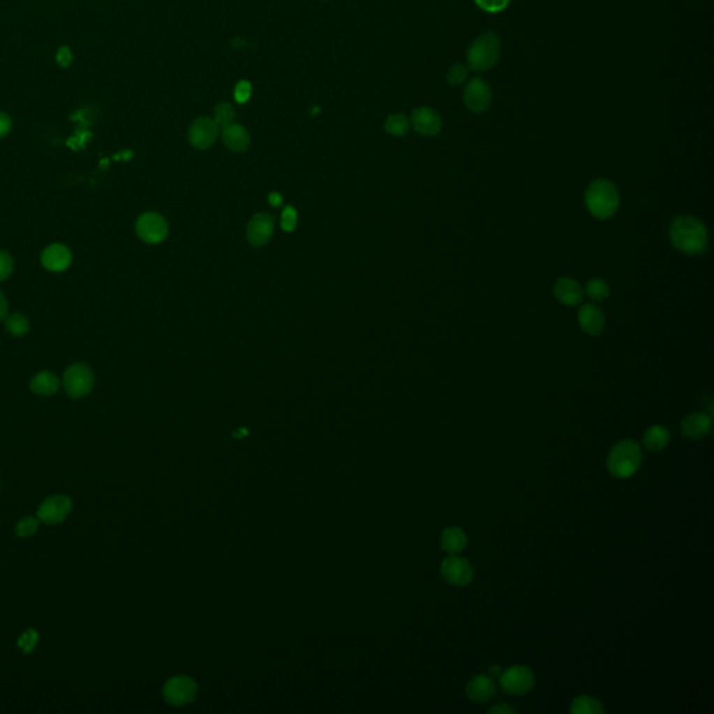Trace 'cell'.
Listing matches in <instances>:
<instances>
[{"label": "cell", "instance_id": "obj_1", "mask_svg": "<svg viewBox=\"0 0 714 714\" xmlns=\"http://www.w3.org/2000/svg\"><path fill=\"white\" fill-rule=\"evenodd\" d=\"M673 246L685 254H701L705 251L709 240L705 225L692 216H678L670 228Z\"/></svg>", "mask_w": 714, "mask_h": 714}, {"label": "cell", "instance_id": "obj_2", "mask_svg": "<svg viewBox=\"0 0 714 714\" xmlns=\"http://www.w3.org/2000/svg\"><path fill=\"white\" fill-rule=\"evenodd\" d=\"M585 202L590 214L596 218H611L620 204L618 190L610 180L597 179L589 186L585 194Z\"/></svg>", "mask_w": 714, "mask_h": 714}, {"label": "cell", "instance_id": "obj_3", "mask_svg": "<svg viewBox=\"0 0 714 714\" xmlns=\"http://www.w3.org/2000/svg\"><path fill=\"white\" fill-rule=\"evenodd\" d=\"M501 54V40L494 32L477 36L468 50V67L473 71H487L494 67Z\"/></svg>", "mask_w": 714, "mask_h": 714}, {"label": "cell", "instance_id": "obj_4", "mask_svg": "<svg viewBox=\"0 0 714 714\" xmlns=\"http://www.w3.org/2000/svg\"><path fill=\"white\" fill-rule=\"evenodd\" d=\"M642 463V452L637 442L625 440L614 445L607 456L609 472L618 479L631 477Z\"/></svg>", "mask_w": 714, "mask_h": 714}, {"label": "cell", "instance_id": "obj_5", "mask_svg": "<svg viewBox=\"0 0 714 714\" xmlns=\"http://www.w3.org/2000/svg\"><path fill=\"white\" fill-rule=\"evenodd\" d=\"M95 385L92 370L84 363L71 364L63 374V387L66 394L73 398L87 396Z\"/></svg>", "mask_w": 714, "mask_h": 714}, {"label": "cell", "instance_id": "obj_6", "mask_svg": "<svg viewBox=\"0 0 714 714\" xmlns=\"http://www.w3.org/2000/svg\"><path fill=\"white\" fill-rule=\"evenodd\" d=\"M138 237L148 244H158L168 236V223L165 218L156 212H145L135 222Z\"/></svg>", "mask_w": 714, "mask_h": 714}, {"label": "cell", "instance_id": "obj_7", "mask_svg": "<svg viewBox=\"0 0 714 714\" xmlns=\"http://www.w3.org/2000/svg\"><path fill=\"white\" fill-rule=\"evenodd\" d=\"M71 498L64 494L47 497L38 508V519L46 525L61 523L71 512Z\"/></svg>", "mask_w": 714, "mask_h": 714}, {"label": "cell", "instance_id": "obj_8", "mask_svg": "<svg viewBox=\"0 0 714 714\" xmlns=\"http://www.w3.org/2000/svg\"><path fill=\"white\" fill-rule=\"evenodd\" d=\"M197 695L195 683L184 676H177L166 681L163 687V698L173 706H183L190 704Z\"/></svg>", "mask_w": 714, "mask_h": 714}, {"label": "cell", "instance_id": "obj_9", "mask_svg": "<svg viewBox=\"0 0 714 714\" xmlns=\"http://www.w3.org/2000/svg\"><path fill=\"white\" fill-rule=\"evenodd\" d=\"M463 102L473 113H482L491 103V88L480 77L470 78L463 88Z\"/></svg>", "mask_w": 714, "mask_h": 714}, {"label": "cell", "instance_id": "obj_10", "mask_svg": "<svg viewBox=\"0 0 714 714\" xmlns=\"http://www.w3.org/2000/svg\"><path fill=\"white\" fill-rule=\"evenodd\" d=\"M500 684L511 695H523L533 688L535 676L528 667L514 666L500 676Z\"/></svg>", "mask_w": 714, "mask_h": 714}, {"label": "cell", "instance_id": "obj_11", "mask_svg": "<svg viewBox=\"0 0 714 714\" xmlns=\"http://www.w3.org/2000/svg\"><path fill=\"white\" fill-rule=\"evenodd\" d=\"M441 575L444 579L454 586H466L473 579L472 564L462 557L449 556L441 564Z\"/></svg>", "mask_w": 714, "mask_h": 714}, {"label": "cell", "instance_id": "obj_12", "mask_svg": "<svg viewBox=\"0 0 714 714\" xmlns=\"http://www.w3.org/2000/svg\"><path fill=\"white\" fill-rule=\"evenodd\" d=\"M219 134V126L214 119L209 117H198L195 119L188 128V140L191 145L197 149L209 148Z\"/></svg>", "mask_w": 714, "mask_h": 714}, {"label": "cell", "instance_id": "obj_13", "mask_svg": "<svg viewBox=\"0 0 714 714\" xmlns=\"http://www.w3.org/2000/svg\"><path fill=\"white\" fill-rule=\"evenodd\" d=\"M275 222L274 218L267 212H260L251 218L247 225V240L254 247L267 244L274 235Z\"/></svg>", "mask_w": 714, "mask_h": 714}, {"label": "cell", "instance_id": "obj_14", "mask_svg": "<svg viewBox=\"0 0 714 714\" xmlns=\"http://www.w3.org/2000/svg\"><path fill=\"white\" fill-rule=\"evenodd\" d=\"M410 124L422 135H437L442 127L440 114L427 106L416 107L410 116Z\"/></svg>", "mask_w": 714, "mask_h": 714}, {"label": "cell", "instance_id": "obj_15", "mask_svg": "<svg viewBox=\"0 0 714 714\" xmlns=\"http://www.w3.org/2000/svg\"><path fill=\"white\" fill-rule=\"evenodd\" d=\"M71 260H73V255H71L70 248L60 243L50 244L40 254L42 265L52 272H61V271L67 269L71 264Z\"/></svg>", "mask_w": 714, "mask_h": 714}, {"label": "cell", "instance_id": "obj_16", "mask_svg": "<svg viewBox=\"0 0 714 714\" xmlns=\"http://www.w3.org/2000/svg\"><path fill=\"white\" fill-rule=\"evenodd\" d=\"M711 429H712V419L709 415H706L704 412L692 413L681 422L683 436L687 438H692V440L704 438L705 436L709 434Z\"/></svg>", "mask_w": 714, "mask_h": 714}, {"label": "cell", "instance_id": "obj_17", "mask_svg": "<svg viewBox=\"0 0 714 714\" xmlns=\"http://www.w3.org/2000/svg\"><path fill=\"white\" fill-rule=\"evenodd\" d=\"M556 297L567 306H578L582 302L583 290L581 285L572 278H561L554 286Z\"/></svg>", "mask_w": 714, "mask_h": 714}, {"label": "cell", "instance_id": "obj_18", "mask_svg": "<svg viewBox=\"0 0 714 714\" xmlns=\"http://www.w3.org/2000/svg\"><path fill=\"white\" fill-rule=\"evenodd\" d=\"M604 314L595 304H585L579 310V325L589 335H599L604 328Z\"/></svg>", "mask_w": 714, "mask_h": 714}, {"label": "cell", "instance_id": "obj_19", "mask_svg": "<svg viewBox=\"0 0 714 714\" xmlns=\"http://www.w3.org/2000/svg\"><path fill=\"white\" fill-rule=\"evenodd\" d=\"M496 692V684L493 678L487 676H477L469 681L466 687V695L472 702L483 704L493 698Z\"/></svg>", "mask_w": 714, "mask_h": 714}, {"label": "cell", "instance_id": "obj_20", "mask_svg": "<svg viewBox=\"0 0 714 714\" xmlns=\"http://www.w3.org/2000/svg\"><path fill=\"white\" fill-rule=\"evenodd\" d=\"M222 140L225 145L233 152H244L250 145V135L247 130L240 124H229L223 128Z\"/></svg>", "mask_w": 714, "mask_h": 714}, {"label": "cell", "instance_id": "obj_21", "mask_svg": "<svg viewBox=\"0 0 714 714\" xmlns=\"http://www.w3.org/2000/svg\"><path fill=\"white\" fill-rule=\"evenodd\" d=\"M29 388L35 395L50 396L59 391L60 381L52 371H40L31 380Z\"/></svg>", "mask_w": 714, "mask_h": 714}, {"label": "cell", "instance_id": "obj_22", "mask_svg": "<svg viewBox=\"0 0 714 714\" xmlns=\"http://www.w3.org/2000/svg\"><path fill=\"white\" fill-rule=\"evenodd\" d=\"M468 537L461 528H448L441 535V547L451 556L459 554L466 547Z\"/></svg>", "mask_w": 714, "mask_h": 714}, {"label": "cell", "instance_id": "obj_23", "mask_svg": "<svg viewBox=\"0 0 714 714\" xmlns=\"http://www.w3.org/2000/svg\"><path fill=\"white\" fill-rule=\"evenodd\" d=\"M670 442V431L663 426L650 427L644 437V445L649 451H662Z\"/></svg>", "mask_w": 714, "mask_h": 714}, {"label": "cell", "instance_id": "obj_24", "mask_svg": "<svg viewBox=\"0 0 714 714\" xmlns=\"http://www.w3.org/2000/svg\"><path fill=\"white\" fill-rule=\"evenodd\" d=\"M570 712L572 714H602L604 713V708L592 697H578L574 699Z\"/></svg>", "mask_w": 714, "mask_h": 714}, {"label": "cell", "instance_id": "obj_25", "mask_svg": "<svg viewBox=\"0 0 714 714\" xmlns=\"http://www.w3.org/2000/svg\"><path fill=\"white\" fill-rule=\"evenodd\" d=\"M4 328L13 336H24L29 331V321L24 314L14 313L4 318Z\"/></svg>", "mask_w": 714, "mask_h": 714}, {"label": "cell", "instance_id": "obj_26", "mask_svg": "<svg viewBox=\"0 0 714 714\" xmlns=\"http://www.w3.org/2000/svg\"><path fill=\"white\" fill-rule=\"evenodd\" d=\"M409 127H410V120L402 113L391 114L385 120V130L392 135H398V137L405 135L408 133Z\"/></svg>", "mask_w": 714, "mask_h": 714}, {"label": "cell", "instance_id": "obj_27", "mask_svg": "<svg viewBox=\"0 0 714 714\" xmlns=\"http://www.w3.org/2000/svg\"><path fill=\"white\" fill-rule=\"evenodd\" d=\"M586 293L592 300L603 302L610 296V288L606 281H603L600 278H595L588 282Z\"/></svg>", "mask_w": 714, "mask_h": 714}, {"label": "cell", "instance_id": "obj_28", "mask_svg": "<svg viewBox=\"0 0 714 714\" xmlns=\"http://www.w3.org/2000/svg\"><path fill=\"white\" fill-rule=\"evenodd\" d=\"M39 522L40 521L34 516H25L22 519H20L15 525V535L21 539L34 536L39 528Z\"/></svg>", "mask_w": 714, "mask_h": 714}, {"label": "cell", "instance_id": "obj_29", "mask_svg": "<svg viewBox=\"0 0 714 714\" xmlns=\"http://www.w3.org/2000/svg\"><path fill=\"white\" fill-rule=\"evenodd\" d=\"M214 116H215V123L219 126V127H226L229 124L233 123V119H235V109L232 105L229 103H219L215 106V110H214Z\"/></svg>", "mask_w": 714, "mask_h": 714}, {"label": "cell", "instance_id": "obj_30", "mask_svg": "<svg viewBox=\"0 0 714 714\" xmlns=\"http://www.w3.org/2000/svg\"><path fill=\"white\" fill-rule=\"evenodd\" d=\"M39 635L34 630H27L17 641V646L22 653H31L36 648Z\"/></svg>", "mask_w": 714, "mask_h": 714}, {"label": "cell", "instance_id": "obj_31", "mask_svg": "<svg viewBox=\"0 0 714 714\" xmlns=\"http://www.w3.org/2000/svg\"><path fill=\"white\" fill-rule=\"evenodd\" d=\"M468 74H469V67L466 64L458 63L449 68L447 80L452 85H461L468 80Z\"/></svg>", "mask_w": 714, "mask_h": 714}, {"label": "cell", "instance_id": "obj_32", "mask_svg": "<svg viewBox=\"0 0 714 714\" xmlns=\"http://www.w3.org/2000/svg\"><path fill=\"white\" fill-rule=\"evenodd\" d=\"M476 4L487 13H500L505 10L511 0H475Z\"/></svg>", "mask_w": 714, "mask_h": 714}, {"label": "cell", "instance_id": "obj_33", "mask_svg": "<svg viewBox=\"0 0 714 714\" xmlns=\"http://www.w3.org/2000/svg\"><path fill=\"white\" fill-rule=\"evenodd\" d=\"M13 272V258L11 255L4 251V250H0V282L6 281Z\"/></svg>", "mask_w": 714, "mask_h": 714}, {"label": "cell", "instance_id": "obj_34", "mask_svg": "<svg viewBox=\"0 0 714 714\" xmlns=\"http://www.w3.org/2000/svg\"><path fill=\"white\" fill-rule=\"evenodd\" d=\"M297 225V214L292 207H286L282 214V228L286 232H292Z\"/></svg>", "mask_w": 714, "mask_h": 714}, {"label": "cell", "instance_id": "obj_35", "mask_svg": "<svg viewBox=\"0 0 714 714\" xmlns=\"http://www.w3.org/2000/svg\"><path fill=\"white\" fill-rule=\"evenodd\" d=\"M251 96V84L248 81H240L237 82L235 88V99L240 103H244Z\"/></svg>", "mask_w": 714, "mask_h": 714}, {"label": "cell", "instance_id": "obj_36", "mask_svg": "<svg viewBox=\"0 0 714 714\" xmlns=\"http://www.w3.org/2000/svg\"><path fill=\"white\" fill-rule=\"evenodd\" d=\"M56 61H57V64H59L60 67H63V68H64V67H68V66L71 64V61H73V53H71L70 47H67V46H61V47L59 49V52H57Z\"/></svg>", "mask_w": 714, "mask_h": 714}, {"label": "cell", "instance_id": "obj_37", "mask_svg": "<svg viewBox=\"0 0 714 714\" xmlns=\"http://www.w3.org/2000/svg\"><path fill=\"white\" fill-rule=\"evenodd\" d=\"M11 126H13V123H11L10 116L4 112H0V138L6 137L10 133Z\"/></svg>", "mask_w": 714, "mask_h": 714}, {"label": "cell", "instance_id": "obj_38", "mask_svg": "<svg viewBox=\"0 0 714 714\" xmlns=\"http://www.w3.org/2000/svg\"><path fill=\"white\" fill-rule=\"evenodd\" d=\"M515 712H516V711H515V709H514V708H511V706H508V705H507V704H504V705H497V706H494V708H491V709H490V711H489V713H507V714H510V713H515Z\"/></svg>", "mask_w": 714, "mask_h": 714}, {"label": "cell", "instance_id": "obj_39", "mask_svg": "<svg viewBox=\"0 0 714 714\" xmlns=\"http://www.w3.org/2000/svg\"><path fill=\"white\" fill-rule=\"evenodd\" d=\"M7 311H8V303H7V299L6 296L3 295V292H0V321L4 320L7 317Z\"/></svg>", "mask_w": 714, "mask_h": 714}, {"label": "cell", "instance_id": "obj_40", "mask_svg": "<svg viewBox=\"0 0 714 714\" xmlns=\"http://www.w3.org/2000/svg\"><path fill=\"white\" fill-rule=\"evenodd\" d=\"M269 202L274 205V207H279L282 204V197L278 194V193H272L269 195Z\"/></svg>", "mask_w": 714, "mask_h": 714}, {"label": "cell", "instance_id": "obj_41", "mask_svg": "<svg viewBox=\"0 0 714 714\" xmlns=\"http://www.w3.org/2000/svg\"><path fill=\"white\" fill-rule=\"evenodd\" d=\"M489 673H490L491 678H493V677H498V678H500V676L503 674V670H501L498 666H493V667H490V669H489Z\"/></svg>", "mask_w": 714, "mask_h": 714}]
</instances>
